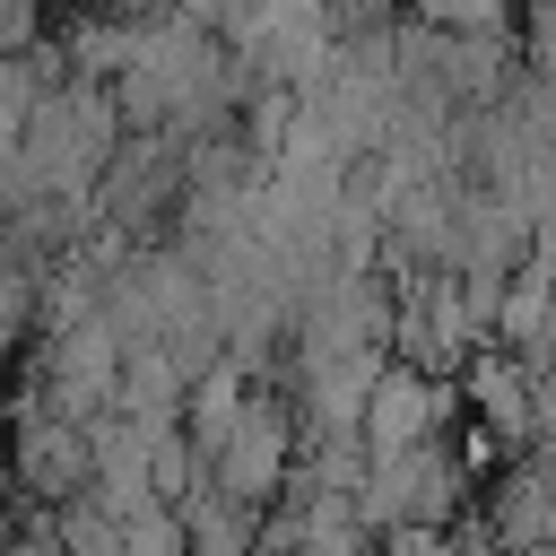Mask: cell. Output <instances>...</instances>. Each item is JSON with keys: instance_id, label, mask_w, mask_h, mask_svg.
<instances>
[{"instance_id": "7a4b0ae2", "label": "cell", "mask_w": 556, "mask_h": 556, "mask_svg": "<svg viewBox=\"0 0 556 556\" xmlns=\"http://www.w3.org/2000/svg\"><path fill=\"white\" fill-rule=\"evenodd\" d=\"M287 460H295V417H287L278 400H252V408H243V426L226 434V452L208 460V478H217L226 495L261 504V495H278Z\"/></svg>"}, {"instance_id": "5b68a950", "label": "cell", "mask_w": 556, "mask_h": 556, "mask_svg": "<svg viewBox=\"0 0 556 556\" xmlns=\"http://www.w3.org/2000/svg\"><path fill=\"white\" fill-rule=\"evenodd\" d=\"M460 391H469V408H478V426H486V434H504V443L539 434V382H530V356L486 348V356L460 374Z\"/></svg>"}, {"instance_id": "3957f363", "label": "cell", "mask_w": 556, "mask_h": 556, "mask_svg": "<svg viewBox=\"0 0 556 556\" xmlns=\"http://www.w3.org/2000/svg\"><path fill=\"white\" fill-rule=\"evenodd\" d=\"M443 408H452V391H443L434 374H417V365H382V382H374V400H365V452L382 460V452H417V443H434Z\"/></svg>"}, {"instance_id": "6da1fadb", "label": "cell", "mask_w": 556, "mask_h": 556, "mask_svg": "<svg viewBox=\"0 0 556 556\" xmlns=\"http://www.w3.org/2000/svg\"><path fill=\"white\" fill-rule=\"evenodd\" d=\"M469 504V460L452 443H417V452H382L365 469V530H443Z\"/></svg>"}, {"instance_id": "277c9868", "label": "cell", "mask_w": 556, "mask_h": 556, "mask_svg": "<svg viewBox=\"0 0 556 556\" xmlns=\"http://www.w3.org/2000/svg\"><path fill=\"white\" fill-rule=\"evenodd\" d=\"M486 539L504 556H556V478L547 469H504L486 486Z\"/></svg>"}]
</instances>
